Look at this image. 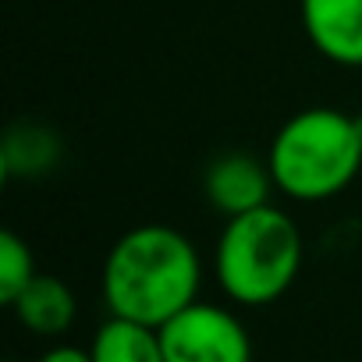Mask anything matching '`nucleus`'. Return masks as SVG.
I'll return each instance as SVG.
<instances>
[{
  "instance_id": "1",
  "label": "nucleus",
  "mask_w": 362,
  "mask_h": 362,
  "mask_svg": "<svg viewBox=\"0 0 362 362\" xmlns=\"http://www.w3.org/2000/svg\"><path fill=\"white\" fill-rule=\"evenodd\" d=\"M203 263L196 245L170 224L124 231L103 259V302L110 316L163 327L199 298Z\"/></svg>"
},
{
  "instance_id": "2",
  "label": "nucleus",
  "mask_w": 362,
  "mask_h": 362,
  "mask_svg": "<svg viewBox=\"0 0 362 362\" xmlns=\"http://www.w3.org/2000/svg\"><path fill=\"white\" fill-rule=\"evenodd\" d=\"M267 163L277 192L295 203H323L341 196L362 170V139L355 117L334 107L298 110L277 128Z\"/></svg>"
},
{
  "instance_id": "3",
  "label": "nucleus",
  "mask_w": 362,
  "mask_h": 362,
  "mask_svg": "<svg viewBox=\"0 0 362 362\" xmlns=\"http://www.w3.org/2000/svg\"><path fill=\"white\" fill-rule=\"evenodd\" d=\"M214 270L231 302L270 305L302 270V231L274 203L228 217L214 249Z\"/></svg>"
},
{
  "instance_id": "4",
  "label": "nucleus",
  "mask_w": 362,
  "mask_h": 362,
  "mask_svg": "<svg viewBox=\"0 0 362 362\" xmlns=\"http://www.w3.org/2000/svg\"><path fill=\"white\" fill-rule=\"evenodd\" d=\"M160 344L167 362H252V341L242 320L199 298L160 327Z\"/></svg>"
},
{
  "instance_id": "5",
  "label": "nucleus",
  "mask_w": 362,
  "mask_h": 362,
  "mask_svg": "<svg viewBox=\"0 0 362 362\" xmlns=\"http://www.w3.org/2000/svg\"><path fill=\"white\" fill-rule=\"evenodd\" d=\"M203 192H206L210 206L217 214H224V221H228V217L267 206L270 192H277V185H274L267 160H256L249 153H224V156L210 160V167L203 174Z\"/></svg>"
},
{
  "instance_id": "6",
  "label": "nucleus",
  "mask_w": 362,
  "mask_h": 362,
  "mask_svg": "<svg viewBox=\"0 0 362 362\" xmlns=\"http://www.w3.org/2000/svg\"><path fill=\"white\" fill-rule=\"evenodd\" d=\"M302 29L330 64L362 68V0H302Z\"/></svg>"
},
{
  "instance_id": "7",
  "label": "nucleus",
  "mask_w": 362,
  "mask_h": 362,
  "mask_svg": "<svg viewBox=\"0 0 362 362\" xmlns=\"http://www.w3.org/2000/svg\"><path fill=\"white\" fill-rule=\"evenodd\" d=\"M11 313L18 316V323L40 337H57L75 323V291L50 274H36L29 281V288L11 302Z\"/></svg>"
},
{
  "instance_id": "8",
  "label": "nucleus",
  "mask_w": 362,
  "mask_h": 362,
  "mask_svg": "<svg viewBox=\"0 0 362 362\" xmlns=\"http://www.w3.org/2000/svg\"><path fill=\"white\" fill-rule=\"evenodd\" d=\"M93 362H167L163 344H160V327H146L124 316H110L93 344Z\"/></svg>"
},
{
  "instance_id": "9",
  "label": "nucleus",
  "mask_w": 362,
  "mask_h": 362,
  "mask_svg": "<svg viewBox=\"0 0 362 362\" xmlns=\"http://www.w3.org/2000/svg\"><path fill=\"white\" fill-rule=\"evenodd\" d=\"M57 139L36 124H18L4 139V174H36L54 163Z\"/></svg>"
},
{
  "instance_id": "10",
  "label": "nucleus",
  "mask_w": 362,
  "mask_h": 362,
  "mask_svg": "<svg viewBox=\"0 0 362 362\" xmlns=\"http://www.w3.org/2000/svg\"><path fill=\"white\" fill-rule=\"evenodd\" d=\"M33 277H36L33 249L15 231H4V235H0V302L11 305L29 288Z\"/></svg>"
},
{
  "instance_id": "11",
  "label": "nucleus",
  "mask_w": 362,
  "mask_h": 362,
  "mask_svg": "<svg viewBox=\"0 0 362 362\" xmlns=\"http://www.w3.org/2000/svg\"><path fill=\"white\" fill-rule=\"evenodd\" d=\"M40 362H93V351L89 348H75V344H57Z\"/></svg>"
},
{
  "instance_id": "12",
  "label": "nucleus",
  "mask_w": 362,
  "mask_h": 362,
  "mask_svg": "<svg viewBox=\"0 0 362 362\" xmlns=\"http://www.w3.org/2000/svg\"><path fill=\"white\" fill-rule=\"evenodd\" d=\"M355 128H358V139H362V114H355Z\"/></svg>"
}]
</instances>
